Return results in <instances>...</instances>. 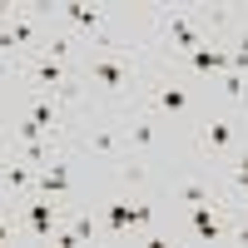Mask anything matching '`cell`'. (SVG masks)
I'll return each mask as SVG.
<instances>
[{
    "mask_svg": "<svg viewBox=\"0 0 248 248\" xmlns=\"http://www.w3.org/2000/svg\"><path fill=\"white\" fill-rule=\"evenodd\" d=\"M214 94L223 99V109H233V114H243V119H248V75L223 70V75L214 79Z\"/></svg>",
    "mask_w": 248,
    "mask_h": 248,
    "instance_id": "obj_16",
    "label": "cell"
},
{
    "mask_svg": "<svg viewBox=\"0 0 248 248\" xmlns=\"http://www.w3.org/2000/svg\"><path fill=\"white\" fill-rule=\"evenodd\" d=\"M50 15H55L75 40L85 35L90 45H105V40H114V35H109V10L94 5V0H60V5H50Z\"/></svg>",
    "mask_w": 248,
    "mask_h": 248,
    "instance_id": "obj_9",
    "label": "cell"
},
{
    "mask_svg": "<svg viewBox=\"0 0 248 248\" xmlns=\"http://www.w3.org/2000/svg\"><path fill=\"white\" fill-rule=\"evenodd\" d=\"M169 203L174 209H199V203H229L223 199V184H218V169H189V174H179L169 179Z\"/></svg>",
    "mask_w": 248,
    "mask_h": 248,
    "instance_id": "obj_11",
    "label": "cell"
},
{
    "mask_svg": "<svg viewBox=\"0 0 248 248\" xmlns=\"http://www.w3.org/2000/svg\"><path fill=\"white\" fill-rule=\"evenodd\" d=\"M154 75V55L144 50H124L119 40L90 45L79 55V94L94 99L99 109H129L144 99V85Z\"/></svg>",
    "mask_w": 248,
    "mask_h": 248,
    "instance_id": "obj_1",
    "label": "cell"
},
{
    "mask_svg": "<svg viewBox=\"0 0 248 248\" xmlns=\"http://www.w3.org/2000/svg\"><path fill=\"white\" fill-rule=\"evenodd\" d=\"M233 209L229 203H199V209H179V229H169V238H194V243H229L233 233Z\"/></svg>",
    "mask_w": 248,
    "mask_h": 248,
    "instance_id": "obj_7",
    "label": "cell"
},
{
    "mask_svg": "<svg viewBox=\"0 0 248 248\" xmlns=\"http://www.w3.org/2000/svg\"><path fill=\"white\" fill-rule=\"evenodd\" d=\"M65 223H70V233H75L79 243H99V238H105L94 209H75V203H70V209H65Z\"/></svg>",
    "mask_w": 248,
    "mask_h": 248,
    "instance_id": "obj_18",
    "label": "cell"
},
{
    "mask_svg": "<svg viewBox=\"0 0 248 248\" xmlns=\"http://www.w3.org/2000/svg\"><path fill=\"white\" fill-rule=\"evenodd\" d=\"M15 114L35 119L40 129H50V134H60V139H70L75 99H65V94H35V90H20V94H15Z\"/></svg>",
    "mask_w": 248,
    "mask_h": 248,
    "instance_id": "obj_8",
    "label": "cell"
},
{
    "mask_svg": "<svg viewBox=\"0 0 248 248\" xmlns=\"http://www.w3.org/2000/svg\"><path fill=\"white\" fill-rule=\"evenodd\" d=\"M35 164L25 159H15V154H0V199L5 203H20V199H30L35 194Z\"/></svg>",
    "mask_w": 248,
    "mask_h": 248,
    "instance_id": "obj_14",
    "label": "cell"
},
{
    "mask_svg": "<svg viewBox=\"0 0 248 248\" xmlns=\"http://www.w3.org/2000/svg\"><path fill=\"white\" fill-rule=\"evenodd\" d=\"M218 45L229 50V60H233V70H238V75H248V20H238V25H233L229 35H223Z\"/></svg>",
    "mask_w": 248,
    "mask_h": 248,
    "instance_id": "obj_19",
    "label": "cell"
},
{
    "mask_svg": "<svg viewBox=\"0 0 248 248\" xmlns=\"http://www.w3.org/2000/svg\"><path fill=\"white\" fill-rule=\"evenodd\" d=\"M248 144V119L233 109H203L194 119V149L209 169H223L238 149Z\"/></svg>",
    "mask_w": 248,
    "mask_h": 248,
    "instance_id": "obj_3",
    "label": "cell"
},
{
    "mask_svg": "<svg viewBox=\"0 0 248 248\" xmlns=\"http://www.w3.org/2000/svg\"><path fill=\"white\" fill-rule=\"evenodd\" d=\"M238 25L229 5H149V55L179 60L199 45H214Z\"/></svg>",
    "mask_w": 248,
    "mask_h": 248,
    "instance_id": "obj_2",
    "label": "cell"
},
{
    "mask_svg": "<svg viewBox=\"0 0 248 248\" xmlns=\"http://www.w3.org/2000/svg\"><path fill=\"white\" fill-rule=\"evenodd\" d=\"M119 179L129 184V189H144V179H149V154H124L119 159Z\"/></svg>",
    "mask_w": 248,
    "mask_h": 248,
    "instance_id": "obj_20",
    "label": "cell"
},
{
    "mask_svg": "<svg viewBox=\"0 0 248 248\" xmlns=\"http://www.w3.org/2000/svg\"><path fill=\"white\" fill-rule=\"evenodd\" d=\"M70 203H55L45 194H30L15 203V218H20V238L25 243H50V233L60 229V218H65Z\"/></svg>",
    "mask_w": 248,
    "mask_h": 248,
    "instance_id": "obj_10",
    "label": "cell"
},
{
    "mask_svg": "<svg viewBox=\"0 0 248 248\" xmlns=\"http://www.w3.org/2000/svg\"><path fill=\"white\" fill-rule=\"evenodd\" d=\"M35 194H45V199H55V203H70V199H75V149H70V139H65V149H60L50 164H40Z\"/></svg>",
    "mask_w": 248,
    "mask_h": 248,
    "instance_id": "obj_12",
    "label": "cell"
},
{
    "mask_svg": "<svg viewBox=\"0 0 248 248\" xmlns=\"http://www.w3.org/2000/svg\"><path fill=\"white\" fill-rule=\"evenodd\" d=\"M194 90H199L194 75H179V70L154 65V75H149V85H144V99H139V105H149L159 119H164V114H169V119H199Z\"/></svg>",
    "mask_w": 248,
    "mask_h": 248,
    "instance_id": "obj_4",
    "label": "cell"
},
{
    "mask_svg": "<svg viewBox=\"0 0 248 248\" xmlns=\"http://www.w3.org/2000/svg\"><path fill=\"white\" fill-rule=\"evenodd\" d=\"M15 85L20 90H35V94H65V99H85L79 94V65H60V60H50V55H30L25 65H20V75H15Z\"/></svg>",
    "mask_w": 248,
    "mask_h": 248,
    "instance_id": "obj_6",
    "label": "cell"
},
{
    "mask_svg": "<svg viewBox=\"0 0 248 248\" xmlns=\"http://www.w3.org/2000/svg\"><path fill=\"white\" fill-rule=\"evenodd\" d=\"M70 149L75 154H94V159H124L129 144H124V109H105V119H85V124H70Z\"/></svg>",
    "mask_w": 248,
    "mask_h": 248,
    "instance_id": "obj_5",
    "label": "cell"
},
{
    "mask_svg": "<svg viewBox=\"0 0 248 248\" xmlns=\"http://www.w3.org/2000/svg\"><path fill=\"white\" fill-rule=\"evenodd\" d=\"M124 144H129V154H154V144H159V114L149 105H129V109H124Z\"/></svg>",
    "mask_w": 248,
    "mask_h": 248,
    "instance_id": "obj_13",
    "label": "cell"
},
{
    "mask_svg": "<svg viewBox=\"0 0 248 248\" xmlns=\"http://www.w3.org/2000/svg\"><path fill=\"white\" fill-rule=\"evenodd\" d=\"M134 194V243H159V229H154V199L144 189H129Z\"/></svg>",
    "mask_w": 248,
    "mask_h": 248,
    "instance_id": "obj_17",
    "label": "cell"
},
{
    "mask_svg": "<svg viewBox=\"0 0 248 248\" xmlns=\"http://www.w3.org/2000/svg\"><path fill=\"white\" fill-rule=\"evenodd\" d=\"M99 229H105V238H134V194H124V199L105 203Z\"/></svg>",
    "mask_w": 248,
    "mask_h": 248,
    "instance_id": "obj_15",
    "label": "cell"
}]
</instances>
